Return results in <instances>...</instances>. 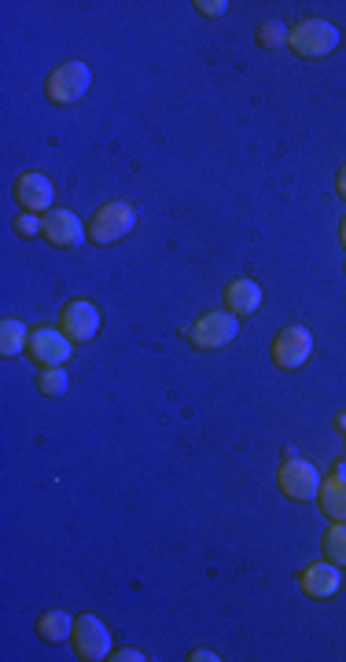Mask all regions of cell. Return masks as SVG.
Listing matches in <instances>:
<instances>
[{
  "label": "cell",
  "mask_w": 346,
  "mask_h": 662,
  "mask_svg": "<svg viewBox=\"0 0 346 662\" xmlns=\"http://www.w3.org/2000/svg\"><path fill=\"white\" fill-rule=\"evenodd\" d=\"M133 225H137V210H133V206L104 203L93 214V221H89V240H93L96 247H111V243H118L122 236H129Z\"/></svg>",
  "instance_id": "cell-1"
},
{
  "label": "cell",
  "mask_w": 346,
  "mask_h": 662,
  "mask_svg": "<svg viewBox=\"0 0 346 662\" xmlns=\"http://www.w3.org/2000/svg\"><path fill=\"white\" fill-rule=\"evenodd\" d=\"M277 482H280V493L291 497V501H313L317 493H321V471L313 468L310 460H299L295 453L284 457L277 471Z\"/></svg>",
  "instance_id": "cell-2"
},
{
  "label": "cell",
  "mask_w": 346,
  "mask_h": 662,
  "mask_svg": "<svg viewBox=\"0 0 346 662\" xmlns=\"http://www.w3.org/2000/svg\"><path fill=\"white\" fill-rule=\"evenodd\" d=\"M288 45L295 48L302 59H324L339 45V26H332L328 19H306V23H299L291 30Z\"/></svg>",
  "instance_id": "cell-3"
},
{
  "label": "cell",
  "mask_w": 346,
  "mask_h": 662,
  "mask_svg": "<svg viewBox=\"0 0 346 662\" xmlns=\"http://www.w3.org/2000/svg\"><path fill=\"white\" fill-rule=\"evenodd\" d=\"M93 85V70L85 67L81 59H70V63H59L48 78V100L67 107V103H78Z\"/></svg>",
  "instance_id": "cell-4"
},
{
  "label": "cell",
  "mask_w": 346,
  "mask_h": 662,
  "mask_svg": "<svg viewBox=\"0 0 346 662\" xmlns=\"http://www.w3.org/2000/svg\"><path fill=\"white\" fill-rule=\"evenodd\" d=\"M236 331H240V324H236L229 309H214V313L199 317L188 328V339H192L196 350H221V346H229L236 339Z\"/></svg>",
  "instance_id": "cell-5"
},
{
  "label": "cell",
  "mask_w": 346,
  "mask_h": 662,
  "mask_svg": "<svg viewBox=\"0 0 346 662\" xmlns=\"http://www.w3.org/2000/svg\"><path fill=\"white\" fill-rule=\"evenodd\" d=\"M70 640H74L78 659H85V662L111 659V633H107V626L96 615L74 618V633H70Z\"/></svg>",
  "instance_id": "cell-6"
},
{
  "label": "cell",
  "mask_w": 346,
  "mask_h": 662,
  "mask_svg": "<svg viewBox=\"0 0 346 662\" xmlns=\"http://www.w3.org/2000/svg\"><path fill=\"white\" fill-rule=\"evenodd\" d=\"M310 354H313V335H310V328H302V324L284 328L277 335V343H273V361H277V368H284V372L302 368L310 361Z\"/></svg>",
  "instance_id": "cell-7"
},
{
  "label": "cell",
  "mask_w": 346,
  "mask_h": 662,
  "mask_svg": "<svg viewBox=\"0 0 346 662\" xmlns=\"http://www.w3.org/2000/svg\"><path fill=\"white\" fill-rule=\"evenodd\" d=\"M59 328L67 331L70 343H93L96 331H100V309H96L89 298H74V302H67V309H63Z\"/></svg>",
  "instance_id": "cell-8"
},
{
  "label": "cell",
  "mask_w": 346,
  "mask_h": 662,
  "mask_svg": "<svg viewBox=\"0 0 346 662\" xmlns=\"http://www.w3.org/2000/svg\"><path fill=\"white\" fill-rule=\"evenodd\" d=\"M30 357L41 368H63L70 361V339L63 328H37L30 335Z\"/></svg>",
  "instance_id": "cell-9"
},
{
  "label": "cell",
  "mask_w": 346,
  "mask_h": 662,
  "mask_svg": "<svg viewBox=\"0 0 346 662\" xmlns=\"http://www.w3.org/2000/svg\"><path fill=\"white\" fill-rule=\"evenodd\" d=\"M52 199H56V184L48 181L45 173H23L15 181V203L23 206L26 214H45L52 210Z\"/></svg>",
  "instance_id": "cell-10"
},
{
  "label": "cell",
  "mask_w": 346,
  "mask_h": 662,
  "mask_svg": "<svg viewBox=\"0 0 346 662\" xmlns=\"http://www.w3.org/2000/svg\"><path fill=\"white\" fill-rule=\"evenodd\" d=\"M89 229H81V217L74 214V210H52V214H45V240L52 243V247H59V251H70V247H78L81 236H85Z\"/></svg>",
  "instance_id": "cell-11"
},
{
  "label": "cell",
  "mask_w": 346,
  "mask_h": 662,
  "mask_svg": "<svg viewBox=\"0 0 346 662\" xmlns=\"http://www.w3.org/2000/svg\"><path fill=\"white\" fill-rule=\"evenodd\" d=\"M339 567H335L332 560L328 563H306L299 574V585H302V593L313 596V600H328V596L339 593Z\"/></svg>",
  "instance_id": "cell-12"
},
{
  "label": "cell",
  "mask_w": 346,
  "mask_h": 662,
  "mask_svg": "<svg viewBox=\"0 0 346 662\" xmlns=\"http://www.w3.org/2000/svg\"><path fill=\"white\" fill-rule=\"evenodd\" d=\"M258 306H262V287L254 284V280L240 276V280H232L225 287V309H229L232 317H251V313H258Z\"/></svg>",
  "instance_id": "cell-13"
},
{
  "label": "cell",
  "mask_w": 346,
  "mask_h": 662,
  "mask_svg": "<svg viewBox=\"0 0 346 662\" xmlns=\"http://www.w3.org/2000/svg\"><path fill=\"white\" fill-rule=\"evenodd\" d=\"M317 501H321V512L328 515L332 523H346V479L343 475L324 479L321 493H317Z\"/></svg>",
  "instance_id": "cell-14"
},
{
  "label": "cell",
  "mask_w": 346,
  "mask_h": 662,
  "mask_svg": "<svg viewBox=\"0 0 346 662\" xmlns=\"http://www.w3.org/2000/svg\"><path fill=\"white\" fill-rule=\"evenodd\" d=\"M37 633L48 640V644H59V640H67L70 633H74V618L67 615V611H45L41 615V622H37Z\"/></svg>",
  "instance_id": "cell-15"
},
{
  "label": "cell",
  "mask_w": 346,
  "mask_h": 662,
  "mask_svg": "<svg viewBox=\"0 0 346 662\" xmlns=\"http://www.w3.org/2000/svg\"><path fill=\"white\" fill-rule=\"evenodd\" d=\"M23 346H30V335H26V324L23 320H4L0 324V354L4 357H19L23 354Z\"/></svg>",
  "instance_id": "cell-16"
},
{
  "label": "cell",
  "mask_w": 346,
  "mask_h": 662,
  "mask_svg": "<svg viewBox=\"0 0 346 662\" xmlns=\"http://www.w3.org/2000/svg\"><path fill=\"white\" fill-rule=\"evenodd\" d=\"M324 556L335 567H346V523H332V530L324 534Z\"/></svg>",
  "instance_id": "cell-17"
},
{
  "label": "cell",
  "mask_w": 346,
  "mask_h": 662,
  "mask_svg": "<svg viewBox=\"0 0 346 662\" xmlns=\"http://www.w3.org/2000/svg\"><path fill=\"white\" fill-rule=\"evenodd\" d=\"M41 394H48V398H59V394H67L70 387V376L63 372V368H41Z\"/></svg>",
  "instance_id": "cell-18"
},
{
  "label": "cell",
  "mask_w": 346,
  "mask_h": 662,
  "mask_svg": "<svg viewBox=\"0 0 346 662\" xmlns=\"http://www.w3.org/2000/svg\"><path fill=\"white\" fill-rule=\"evenodd\" d=\"M288 37L291 30L284 23H266V26H258V45L262 48H280V45H288Z\"/></svg>",
  "instance_id": "cell-19"
},
{
  "label": "cell",
  "mask_w": 346,
  "mask_h": 662,
  "mask_svg": "<svg viewBox=\"0 0 346 662\" xmlns=\"http://www.w3.org/2000/svg\"><path fill=\"white\" fill-rule=\"evenodd\" d=\"M15 232L19 236H37V232H45V221L37 214H19L15 217Z\"/></svg>",
  "instance_id": "cell-20"
},
{
  "label": "cell",
  "mask_w": 346,
  "mask_h": 662,
  "mask_svg": "<svg viewBox=\"0 0 346 662\" xmlns=\"http://www.w3.org/2000/svg\"><path fill=\"white\" fill-rule=\"evenodd\" d=\"M199 15H207V19H218V15L229 12V0H196Z\"/></svg>",
  "instance_id": "cell-21"
},
{
  "label": "cell",
  "mask_w": 346,
  "mask_h": 662,
  "mask_svg": "<svg viewBox=\"0 0 346 662\" xmlns=\"http://www.w3.org/2000/svg\"><path fill=\"white\" fill-rule=\"evenodd\" d=\"M115 662H144L148 655L144 651H137V648H126V651H118V655H111Z\"/></svg>",
  "instance_id": "cell-22"
},
{
  "label": "cell",
  "mask_w": 346,
  "mask_h": 662,
  "mask_svg": "<svg viewBox=\"0 0 346 662\" xmlns=\"http://www.w3.org/2000/svg\"><path fill=\"white\" fill-rule=\"evenodd\" d=\"M188 659L192 662H218V655H214V651H192V655H188Z\"/></svg>",
  "instance_id": "cell-23"
},
{
  "label": "cell",
  "mask_w": 346,
  "mask_h": 662,
  "mask_svg": "<svg viewBox=\"0 0 346 662\" xmlns=\"http://www.w3.org/2000/svg\"><path fill=\"white\" fill-rule=\"evenodd\" d=\"M335 188H339V195L346 199V166L339 170V177H335Z\"/></svg>",
  "instance_id": "cell-24"
},
{
  "label": "cell",
  "mask_w": 346,
  "mask_h": 662,
  "mask_svg": "<svg viewBox=\"0 0 346 662\" xmlns=\"http://www.w3.org/2000/svg\"><path fill=\"white\" fill-rule=\"evenodd\" d=\"M332 475H343V479H346V464H343V460H339V464H335V471H332Z\"/></svg>",
  "instance_id": "cell-25"
},
{
  "label": "cell",
  "mask_w": 346,
  "mask_h": 662,
  "mask_svg": "<svg viewBox=\"0 0 346 662\" xmlns=\"http://www.w3.org/2000/svg\"><path fill=\"white\" fill-rule=\"evenodd\" d=\"M335 427H339V431L346 434V412H343V416H339V420H335Z\"/></svg>",
  "instance_id": "cell-26"
},
{
  "label": "cell",
  "mask_w": 346,
  "mask_h": 662,
  "mask_svg": "<svg viewBox=\"0 0 346 662\" xmlns=\"http://www.w3.org/2000/svg\"><path fill=\"white\" fill-rule=\"evenodd\" d=\"M339 240H343V247H346V221H343V229H339Z\"/></svg>",
  "instance_id": "cell-27"
}]
</instances>
